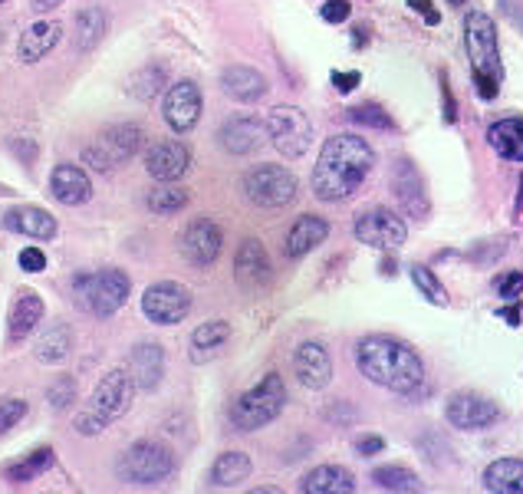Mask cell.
Instances as JSON below:
<instances>
[{"instance_id": "20", "label": "cell", "mask_w": 523, "mask_h": 494, "mask_svg": "<svg viewBox=\"0 0 523 494\" xmlns=\"http://www.w3.org/2000/svg\"><path fill=\"white\" fill-rule=\"evenodd\" d=\"M50 195L66 208L86 205L93 198V182H89V175L79 165H56L50 175Z\"/></svg>"}, {"instance_id": "26", "label": "cell", "mask_w": 523, "mask_h": 494, "mask_svg": "<svg viewBox=\"0 0 523 494\" xmlns=\"http://www.w3.org/2000/svg\"><path fill=\"white\" fill-rule=\"evenodd\" d=\"M60 37H63V24H56V20H37V24H30L17 47L20 63H40L43 56L53 53Z\"/></svg>"}, {"instance_id": "48", "label": "cell", "mask_w": 523, "mask_h": 494, "mask_svg": "<svg viewBox=\"0 0 523 494\" xmlns=\"http://www.w3.org/2000/svg\"><path fill=\"white\" fill-rule=\"evenodd\" d=\"M359 80H362V76H359L356 70H349V73H333V83H336L339 93H352V89L359 86Z\"/></svg>"}, {"instance_id": "23", "label": "cell", "mask_w": 523, "mask_h": 494, "mask_svg": "<svg viewBox=\"0 0 523 494\" xmlns=\"http://www.w3.org/2000/svg\"><path fill=\"white\" fill-rule=\"evenodd\" d=\"M221 89L237 103H260L267 96V76L250 66H227L221 73Z\"/></svg>"}, {"instance_id": "2", "label": "cell", "mask_w": 523, "mask_h": 494, "mask_svg": "<svg viewBox=\"0 0 523 494\" xmlns=\"http://www.w3.org/2000/svg\"><path fill=\"white\" fill-rule=\"evenodd\" d=\"M356 366L369 383L399 392V396H422L425 389V363L415 353V346H408L399 336L372 333L356 346Z\"/></svg>"}, {"instance_id": "29", "label": "cell", "mask_w": 523, "mask_h": 494, "mask_svg": "<svg viewBox=\"0 0 523 494\" xmlns=\"http://www.w3.org/2000/svg\"><path fill=\"white\" fill-rule=\"evenodd\" d=\"M227 340H231V327L224 320H208L191 333V363H211L224 353Z\"/></svg>"}, {"instance_id": "31", "label": "cell", "mask_w": 523, "mask_h": 494, "mask_svg": "<svg viewBox=\"0 0 523 494\" xmlns=\"http://www.w3.org/2000/svg\"><path fill=\"white\" fill-rule=\"evenodd\" d=\"M484 488L491 494H523V462L520 458H497L484 468Z\"/></svg>"}, {"instance_id": "50", "label": "cell", "mask_w": 523, "mask_h": 494, "mask_svg": "<svg viewBox=\"0 0 523 494\" xmlns=\"http://www.w3.org/2000/svg\"><path fill=\"white\" fill-rule=\"evenodd\" d=\"M60 4H66V0H33V10H37V14H47V10H56Z\"/></svg>"}, {"instance_id": "8", "label": "cell", "mask_w": 523, "mask_h": 494, "mask_svg": "<svg viewBox=\"0 0 523 494\" xmlns=\"http://www.w3.org/2000/svg\"><path fill=\"white\" fill-rule=\"evenodd\" d=\"M142 142H145L142 126H135V122H119V126H106L93 145H86L83 159H86V165H93L96 172H112V168L135 159Z\"/></svg>"}, {"instance_id": "53", "label": "cell", "mask_w": 523, "mask_h": 494, "mask_svg": "<svg viewBox=\"0 0 523 494\" xmlns=\"http://www.w3.org/2000/svg\"><path fill=\"white\" fill-rule=\"evenodd\" d=\"M0 4H4V0H0Z\"/></svg>"}, {"instance_id": "38", "label": "cell", "mask_w": 523, "mask_h": 494, "mask_svg": "<svg viewBox=\"0 0 523 494\" xmlns=\"http://www.w3.org/2000/svg\"><path fill=\"white\" fill-rule=\"evenodd\" d=\"M165 86V70L162 66H145V70H139L129 80V93L135 99H142V103H152V99L162 93Z\"/></svg>"}, {"instance_id": "19", "label": "cell", "mask_w": 523, "mask_h": 494, "mask_svg": "<svg viewBox=\"0 0 523 494\" xmlns=\"http://www.w3.org/2000/svg\"><path fill=\"white\" fill-rule=\"evenodd\" d=\"M267 139V122H260L257 116H234L227 119L218 129V142L224 152L231 155H250L257 152Z\"/></svg>"}, {"instance_id": "41", "label": "cell", "mask_w": 523, "mask_h": 494, "mask_svg": "<svg viewBox=\"0 0 523 494\" xmlns=\"http://www.w3.org/2000/svg\"><path fill=\"white\" fill-rule=\"evenodd\" d=\"M47 399H50V406H53L56 412L70 409L73 402H76V379L60 376V379H56V383L47 389Z\"/></svg>"}, {"instance_id": "25", "label": "cell", "mask_w": 523, "mask_h": 494, "mask_svg": "<svg viewBox=\"0 0 523 494\" xmlns=\"http://www.w3.org/2000/svg\"><path fill=\"white\" fill-rule=\"evenodd\" d=\"M234 277L237 284L247 287V290H257L267 284L270 277V257L264 251L260 241H244L241 251H237V261H234Z\"/></svg>"}, {"instance_id": "35", "label": "cell", "mask_w": 523, "mask_h": 494, "mask_svg": "<svg viewBox=\"0 0 523 494\" xmlns=\"http://www.w3.org/2000/svg\"><path fill=\"white\" fill-rule=\"evenodd\" d=\"M185 205H188V192L175 182H162L158 188H152V195H149V208H152V215H158V218L178 215Z\"/></svg>"}, {"instance_id": "47", "label": "cell", "mask_w": 523, "mask_h": 494, "mask_svg": "<svg viewBox=\"0 0 523 494\" xmlns=\"http://www.w3.org/2000/svg\"><path fill=\"white\" fill-rule=\"evenodd\" d=\"M385 448V439L382 435H362V439L356 442V452L362 455V458H372V455H379Z\"/></svg>"}, {"instance_id": "49", "label": "cell", "mask_w": 523, "mask_h": 494, "mask_svg": "<svg viewBox=\"0 0 523 494\" xmlns=\"http://www.w3.org/2000/svg\"><path fill=\"white\" fill-rule=\"evenodd\" d=\"M441 96H445V122H458V106H454V96L448 93L445 76H441Z\"/></svg>"}, {"instance_id": "44", "label": "cell", "mask_w": 523, "mask_h": 494, "mask_svg": "<svg viewBox=\"0 0 523 494\" xmlns=\"http://www.w3.org/2000/svg\"><path fill=\"white\" fill-rule=\"evenodd\" d=\"M20 271H27V274L47 271V254H43L40 247H24V251H20Z\"/></svg>"}, {"instance_id": "22", "label": "cell", "mask_w": 523, "mask_h": 494, "mask_svg": "<svg viewBox=\"0 0 523 494\" xmlns=\"http://www.w3.org/2000/svg\"><path fill=\"white\" fill-rule=\"evenodd\" d=\"M43 313H47V307H43V300L37 297V290H20V294L14 297V303H10L7 340L10 343L27 340V336L37 330V323L43 320Z\"/></svg>"}, {"instance_id": "21", "label": "cell", "mask_w": 523, "mask_h": 494, "mask_svg": "<svg viewBox=\"0 0 523 494\" xmlns=\"http://www.w3.org/2000/svg\"><path fill=\"white\" fill-rule=\"evenodd\" d=\"M329 238V221L320 218V215H303L293 221V228L287 231V241H283V254L290 257V261H300L310 251H316L323 241Z\"/></svg>"}, {"instance_id": "13", "label": "cell", "mask_w": 523, "mask_h": 494, "mask_svg": "<svg viewBox=\"0 0 523 494\" xmlns=\"http://www.w3.org/2000/svg\"><path fill=\"white\" fill-rule=\"evenodd\" d=\"M445 419L451 422V429L484 432L500 422V409L494 399L481 396V392H454L445 406Z\"/></svg>"}, {"instance_id": "28", "label": "cell", "mask_w": 523, "mask_h": 494, "mask_svg": "<svg viewBox=\"0 0 523 494\" xmlns=\"http://www.w3.org/2000/svg\"><path fill=\"white\" fill-rule=\"evenodd\" d=\"M129 373L135 379V386L152 392L158 389V383H162L165 376V353L158 343H139L132 350V363H129Z\"/></svg>"}, {"instance_id": "16", "label": "cell", "mask_w": 523, "mask_h": 494, "mask_svg": "<svg viewBox=\"0 0 523 494\" xmlns=\"http://www.w3.org/2000/svg\"><path fill=\"white\" fill-rule=\"evenodd\" d=\"M293 373H297L300 386L320 392L333 383V359H329V350L323 343L316 340H306L297 346V353H293Z\"/></svg>"}, {"instance_id": "27", "label": "cell", "mask_w": 523, "mask_h": 494, "mask_svg": "<svg viewBox=\"0 0 523 494\" xmlns=\"http://www.w3.org/2000/svg\"><path fill=\"white\" fill-rule=\"evenodd\" d=\"M4 228L14 231V234H27V238H33V241H50L56 234V218L43 208L24 205V208H10L7 211Z\"/></svg>"}, {"instance_id": "37", "label": "cell", "mask_w": 523, "mask_h": 494, "mask_svg": "<svg viewBox=\"0 0 523 494\" xmlns=\"http://www.w3.org/2000/svg\"><path fill=\"white\" fill-rule=\"evenodd\" d=\"M372 481L382 491H422V481H418L415 471H408L405 465H382L372 471Z\"/></svg>"}, {"instance_id": "52", "label": "cell", "mask_w": 523, "mask_h": 494, "mask_svg": "<svg viewBox=\"0 0 523 494\" xmlns=\"http://www.w3.org/2000/svg\"><path fill=\"white\" fill-rule=\"evenodd\" d=\"M448 4H451V7H464L468 0H448Z\"/></svg>"}, {"instance_id": "46", "label": "cell", "mask_w": 523, "mask_h": 494, "mask_svg": "<svg viewBox=\"0 0 523 494\" xmlns=\"http://www.w3.org/2000/svg\"><path fill=\"white\" fill-rule=\"evenodd\" d=\"M408 7H412L418 17H425L428 27H438L441 24V14L435 10V4H431V0H408Z\"/></svg>"}, {"instance_id": "5", "label": "cell", "mask_w": 523, "mask_h": 494, "mask_svg": "<svg viewBox=\"0 0 523 494\" xmlns=\"http://www.w3.org/2000/svg\"><path fill=\"white\" fill-rule=\"evenodd\" d=\"M73 300L83 307L89 317H112L129 300V277L116 267H102V271H86L73 280Z\"/></svg>"}, {"instance_id": "15", "label": "cell", "mask_w": 523, "mask_h": 494, "mask_svg": "<svg viewBox=\"0 0 523 494\" xmlns=\"http://www.w3.org/2000/svg\"><path fill=\"white\" fill-rule=\"evenodd\" d=\"M224 234L211 218H198L188 224V231L181 234V254L188 257L195 267H211L221 257Z\"/></svg>"}, {"instance_id": "45", "label": "cell", "mask_w": 523, "mask_h": 494, "mask_svg": "<svg viewBox=\"0 0 523 494\" xmlns=\"http://www.w3.org/2000/svg\"><path fill=\"white\" fill-rule=\"evenodd\" d=\"M497 294L504 297V300H517V297L523 294V274H520V271H510V274L497 284Z\"/></svg>"}, {"instance_id": "30", "label": "cell", "mask_w": 523, "mask_h": 494, "mask_svg": "<svg viewBox=\"0 0 523 494\" xmlns=\"http://www.w3.org/2000/svg\"><path fill=\"white\" fill-rule=\"evenodd\" d=\"M487 142L504 162L523 165V119H500L487 129Z\"/></svg>"}, {"instance_id": "34", "label": "cell", "mask_w": 523, "mask_h": 494, "mask_svg": "<svg viewBox=\"0 0 523 494\" xmlns=\"http://www.w3.org/2000/svg\"><path fill=\"white\" fill-rule=\"evenodd\" d=\"M50 465H53V448H37V452H30L24 462L7 468V481H14V485H30V481H37Z\"/></svg>"}, {"instance_id": "18", "label": "cell", "mask_w": 523, "mask_h": 494, "mask_svg": "<svg viewBox=\"0 0 523 494\" xmlns=\"http://www.w3.org/2000/svg\"><path fill=\"white\" fill-rule=\"evenodd\" d=\"M392 192L399 198V205L408 218H425L428 215V192H425V182L422 175H418V168L408 162V159H399L392 168Z\"/></svg>"}, {"instance_id": "12", "label": "cell", "mask_w": 523, "mask_h": 494, "mask_svg": "<svg viewBox=\"0 0 523 494\" xmlns=\"http://www.w3.org/2000/svg\"><path fill=\"white\" fill-rule=\"evenodd\" d=\"M142 313L158 327H175L191 313V290L175 280H158L142 294Z\"/></svg>"}, {"instance_id": "42", "label": "cell", "mask_w": 523, "mask_h": 494, "mask_svg": "<svg viewBox=\"0 0 523 494\" xmlns=\"http://www.w3.org/2000/svg\"><path fill=\"white\" fill-rule=\"evenodd\" d=\"M24 415H27V399H17V396L0 399V435H7L14 425H20Z\"/></svg>"}, {"instance_id": "3", "label": "cell", "mask_w": 523, "mask_h": 494, "mask_svg": "<svg viewBox=\"0 0 523 494\" xmlns=\"http://www.w3.org/2000/svg\"><path fill=\"white\" fill-rule=\"evenodd\" d=\"M464 43H468L477 96L497 99L500 83H504V60H500L497 24L484 10H471V14L464 17Z\"/></svg>"}, {"instance_id": "17", "label": "cell", "mask_w": 523, "mask_h": 494, "mask_svg": "<svg viewBox=\"0 0 523 494\" xmlns=\"http://www.w3.org/2000/svg\"><path fill=\"white\" fill-rule=\"evenodd\" d=\"M191 165V152L185 142L168 139V142H155L149 152H145V172H149L155 182H178L181 175L188 172Z\"/></svg>"}, {"instance_id": "36", "label": "cell", "mask_w": 523, "mask_h": 494, "mask_svg": "<svg viewBox=\"0 0 523 494\" xmlns=\"http://www.w3.org/2000/svg\"><path fill=\"white\" fill-rule=\"evenodd\" d=\"M106 33V14L99 7H86L76 14V43L79 50H93L99 37Z\"/></svg>"}, {"instance_id": "7", "label": "cell", "mask_w": 523, "mask_h": 494, "mask_svg": "<svg viewBox=\"0 0 523 494\" xmlns=\"http://www.w3.org/2000/svg\"><path fill=\"white\" fill-rule=\"evenodd\" d=\"M116 471L122 481H129V485H139V488L162 485V481L175 471V455H172V448L162 442L142 439L125 448Z\"/></svg>"}, {"instance_id": "24", "label": "cell", "mask_w": 523, "mask_h": 494, "mask_svg": "<svg viewBox=\"0 0 523 494\" xmlns=\"http://www.w3.org/2000/svg\"><path fill=\"white\" fill-rule=\"evenodd\" d=\"M303 494H352L356 491V475L343 465H316L300 481Z\"/></svg>"}, {"instance_id": "9", "label": "cell", "mask_w": 523, "mask_h": 494, "mask_svg": "<svg viewBox=\"0 0 523 494\" xmlns=\"http://www.w3.org/2000/svg\"><path fill=\"white\" fill-rule=\"evenodd\" d=\"M297 192V175L283 165H257L244 175V195L257 208H287Z\"/></svg>"}, {"instance_id": "32", "label": "cell", "mask_w": 523, "mask_h": 494, "mask_svg": "<svg viewBox=\"0 0 523 494\" xmlns=\"http://www.w3.org/2000/svg\"><path fill=\"white\" fill-rule=\"evenodd\" d=\"M254 471V462L244 452H224L218 455V462L211 465V485L214 488H237L241 481L250 478Z\"/></svg>"}, {"instance_id": "1", "label": "cell", "mask_w": 523, "mask_h": 494, "mask_svg": "<svg viewBox=\"0 0 523 494\" xmlns=\"http://www.w3.org/2000/svg\"><path fill=\"white\" fill-rule=\"evenodd\" d=\"M375 165V152L372 145L362 136H352V132H339V136L326 139L320 149V159L313 165V195L320 201H346L362 188V182L369 178Z\"/></svg>"}, {"instance_id": "6", "label": "cell", "mask_w": 523, "mask_h": 494, "mask_svg": "<svg viewBox=\"0 0 523 494\" xmlns=\"http://www.w3.org/2000/svg\"><path fill=\"white\" fill-rule=\"evenodd\" d=\"M287 406V386L277 373H267L254 389L234 399L231 406V425L237 432H257L277 419Z\"/></svg>"}, {"instance_id": "43", "label": "cell", "mask_w": 523, "mask_h": 494, "mask_svg": "<svg viewBox=\"0 0 523 494\" xmlns=\"http://www.w3.org/2000/svg\"><path fill=\"white\" fill-rule=\"evenodd\" d=\"M320 14L326 24H346L349 14H352V4L349 0H326V4L320 7Z\"/></svg>"}, {"instance_id": "11", "label": "cell", "mask_w": 523, "mask_h": 494, "mask_svg": "<svg viewBox=\"0 0 523 494\" xmlns=\"http://www.w3.org/2000/svg\"><path fill=\"white\" fill-rule=\"evenodd\" d=\"M352 234L359 244L375 247V251H395L408 241V224L389 208H369L352 224Z\"/></svg>"}, {"instance_id": "4", "label": "cell", "mask_w": 523, "mask_h": 494, "mask_svg": "<svg viewBox=\"0 0 523 494\" xmlns=\"http://www.w3.org/2000/svg\"><path fill=\"white\" fill-rule=\"evenodd\" d=\"M135 392H139V386H135L129 369H112V373H106L93 389V396H89V406L76 415V432L79 435L106 432L112 422L122 419V415L132 409Z\"/></svg>"}, {"instance_id": "33", "label": "cell", "mask_w": 523, "mask_h": 494, "mask_svg": "<svg viewBox=\"0 0 523 494\" xmlns=\"http://www.w3.org/2000/svg\"><path fill=\"white\" fill-rule=\"evenodd\" d=\"M70 350H73V330L66 327V323H53V327H47V333L33 343V356H37L40 363H63V359L70 356Z\"/></svg>"}, {"instance_id": "39", "label": "cell", "mask_w": 523, "mask_h": 494, "mask_svg": "<svg viewBox=\"0 0 523 494\" xmlns=\"http://www.w3.org/2000/svg\"><path fill=\"white\" fill-rule=\"evenodd\" d=\"M412 284L422 290V294L435 303V307H448V290L441 287V280L435 277V271H428V267L415 264L412 267Z\"/></svg>"}, {"instance_id": "40", "label": "cell", "mask_w": 523, "mask_h": 494, "mask_svg": "<svg viewBox=\"0 0 523 494\" xmlns=\"http://www.w3.org/2000/svg\"><path fill=\"white\" fill-rule=\"evenodd\" d=\"M349 119L356 122V126H369V129H382V132H392L395 129V122H392L389 112H385L382 106H375V103L349 109Z\"/></svg>"}, {"instance_id": "14", "label": "cell", "mask_w": 523, "mask_h": 494, "mask_svg": "<svg viewBox=\"0 0 523 494\" xmlns=\"http://www.w3.org/2000/svg\"><path fill=\"white\" fill-rule=\"evenodd\" d=\"M162 116L165 122L172 126L178 136L181 132H191L198 126L201 119V89L195 80H181V83H172L165 93V103H162Z\"/></svg>"}, {"instance_id": "10", "label": "cell", "mask_w": 523, "mask_h": 494, "mask_svg": "<svg viewBox=\"0 0 523 494\" xmlns=\"http://www.w3.org/2000/svg\"><path fill=\"white\" fill-rule=\"evenodd\" d=\"M267 139L274 142V149L283 159H300L306 155L313 142V126L310 116L300 106H277L267 116Z\"/></svg>"}, {"instance_id": "51", "label": "cell", "mask_w": 523, "mask_h": 494, "mask_svg": "<svg viewBox=\"0 0 523 494\" xmlns=\"http://www.w3.org/2000/svg\"><path fill=\"white\" fill-rule=\"evenodd\" d=\"M500 313H507L510 327H520V310H517V307H510V310H500Z\"/></svg>"}]
</instances>
